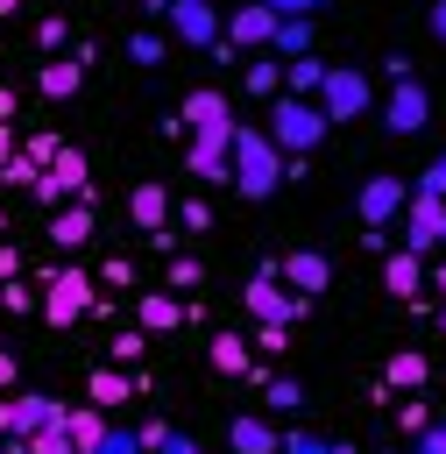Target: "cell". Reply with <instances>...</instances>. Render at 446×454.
<instances>
[{"instance_id":"680465c9","label":"cell","mask_w":446,"mask_h":454,"mask_svg":"<svg viewBox=\"0 0 446 454\" xmlns=\"http://www.w3.org/2000/svg\"><path fill=\"white\" fill-rule=\"evenodd\" d=\"M0 454H21V447H14V440H0Z\"/></svg>"},{"instance_id":"f546056e","label":"cell","mask_w":446,"mask_h":454,"mask_svg":"<svg viewBox=\"0 0 446 454\" xmlns=\"http://www.w3.org/2000/svg\"><path fill=\"white\" fill-rule=\"evenodd\" d=\"M35 50L64 57V50H71V21H64V14H42V21H35Z\"/></svg>"},{"instance_id":"277c9868","label":"cell","mask_w":446,"mask_h":454,"mask_svg":"<svg viewBox=\"0 0 446 454\" xmlns=\"http://www.w3.org/2000/svg\"><path fill=\"white\" fill-rule=\"evenodd\" d=\"M92 298H99V291H92V277L64 262V270H50V277H42V305H35V312H42L50 326H78V319L92 312Z\"/></svg>"},{"instance_id":"94428289","label":"cell","mask_w":446,"mask_h":454,"mask_svg":"<svg viewBox=\"0 0 446 454\" xmlns=\"http://www.w3.org/2000/svg\"><path fill=\"white\" fill-rule=\"evenodd\" d=\"M439 248H446V227H439Z\"/></svg>"},{"instance_id":"7dc6e473","label":"cell","mask_w":446,"mask_h":454,"mask_svg":"<svg viewBox=\"0 0 446 454\" xmlns=\"http://www.w3.org/2000/svg\"><path fill=\"white\" fill-rule=\"evenodd\" d=\"M156 454H198V440H191V433H170V440H163Z\"/></svg>"},{"instance_id":"d590c367","label":"cell","mask_w":446,"mask_h":454,"mask_svg":"<svg viewBox=\"0 0 446 454\" xmlns=\"http://www.w3.org/2000/svg\"><path fill=\"white\" fill-rule=\"evenodd\" d=\"M411 192H432V199H446V149H439V156L418 170V184H411Z\"/></svg>"},{"instance_id":"7402d4cb","label":"cell","mask_w":446,"mask_h":454,"mask_svg":"<svg viewBox=\"0 0 446 454\" xmlns=\"http://www.w3.org/2000/svg\"><path fill=\"white\" fill-rule=\"evenodd\" d=\"M382 284H389L396 298H418V291H425V255H411V248H389V255H382Z\"/></svg>"},{"instance_id":"bcb514c9","label":"cell","mask_w":446,"mask_h":454,"mask_svg":"<svg viewBox=\"0 0 446 454\" xmlns=\"http://www.w3.org/2000/svg\"><path fill=\"white\" fill-rule=\"evenodd\" d=\"M135 433H142V447H149V454H156V447L170 440V426H163V419H149V426H135Z\"/></svg>"},{"instance_id":"ffe728a7","label":"cell","mask_w":446,"mask_h":454,"mask_svg":"<svg viewBox=\"0 0 446 454\" xmlns=\"http://www.w3.org/2000/svg\"><path fill=\"white\" fill-rule=\"evenodd\" d=\"M135 326H142V333H177V326H184V305H177V291H142V305H135Z\"/></svg>"},{"instance_id":"4316f807","label":"cell","mask_w":446,"mask_h":454,"mask_svg":"<svg viewBox=\"0 0 446 454\" xmlns=\"http://www.w3.org/2000/svg\"><path fill=\"white\" fill-rule=\"evenodd\" d=\"M326 71H333V64H319V57H290V64H283V78H290L297 99H311V92L326 85Z\"/></svg>"},{"instance_id":"c3c4849f","label":"cell","mask_w":446,"mask_h":454,"mask_svg":"<svg viewBox=\"0 0 446 454\" xmlns=\"http://www.w3.org/2000/svg\"><path fill=\"white\" fill-rule=\"evenodd\" d=\"M425 28H432V35L446 43V0H432V7H425Z\"/></svg>"},{"instance_id":"d4e9b609","label":"cell","mask_w":446,"mask_h":454,"mask_svg":"<svg viewBox=\"0 0 446 454\" xmlns=\"http://www.w3.org/2000/svg\"><path fill=\"white\" fill-rule=\"evenodd\" d=\"M276 57H311V14H290V21H276V43H269Z\"/></svg>"},{"instance_id":"4fadbf2b","label":"cell","mask_w":446,"mask_h":454,"mask_svg":"<svg viewBox=\"0 0 446 454\" xmlns=\"http://www.w3.org/2000/svg\"><path fill=\"white\" fill-rule=\"evenodd\" d=\"M276 277H283L297 298H319V291L333 284V255H326V248H290V255L276 262Z\"/></svg>"},{"instance_id":"ee69618b","label":"cell","mask_w":446,"mask_h":454,"mask_svg":"<svg viewBox=\"0 0 446 454\" xmlns=\"http://www.w3.org/2000/svg\"><path fill=\"white\" fill-rule=\"evenodd\" d=\"M396 419H404V433H411V440H418V433H425V426H432V411H425V404H418V397H411V404H404V411H396Z\"/></svg>"},{"instance_id":"83f0119b","label":"cell","mask_w":446,"mask_h":454,"mask_svg":"<svg viewBox=\"0 0 446 454\" xmlns=\"http://www.w3.org/2000/svg\"><path fill=\"white\" fill-rule=\"evenodd\" d=\"M255 99H276V85H283V57H255L248 64V78H241Z\"/></svg>"},{"instance_id":"be15d7a7","label":"cell","mask_w":446,"mask_h":454,"mask_svg":"<svg viewBox=\"0 0 446 454\" xmlns=\"http://www.w3.org/2000/svg\"><path fill=\"white\" fill-rule=\"evenodd\" d=\"M311 7H326V0H311Z\"/></svg>"},{"instance_id":"f5cc1de1","label":"cell","mask_w":446,"mask_h":454,"mask_svg":"<svg viewBox=\"0 0 446 454\" xmlns=\"http://www.w3.org/2000/svg\"><path fill=\"white\" fill-rule=\"evenodd\" d=\"M425 277H432V291H439V298H446V262H432V270H425Z\"/></svg>"},{"instance_id":"f1b7e54d","label":"cell","mask_w":446,"mask_h":454,"mask_svg":"<svg viewBox=\"0 0 446 454\" xmlns=\"http://www.w3.org/2000/svg\"><path fill=\"white\" fill-rule=\"evenodd\" d=\"M262 404L283 419V411H297V404H304V383H297V376H269V383H262Z\"/></svg>"},{"instance_id":"2e32d148","label":"cell","mask_w":446,"mask_h":454,"mask_svg":"<svg viewBox=\"0 0 446 454\" xmlns=\"http://www.w3.org/2000/svg\"><path fill=\"white\" fill-rule=\"evenodd\" d=\"M227 447H234V454H276L283 433H276L269 411H241V419H227Z\"/></svg>"},{"instance_id":"44dd1931","label":"cell","mask_w":446,"mask_h":454,"mask_svg":"<svg viewBox=\"0 0 446 454\" xmlns=\"http://www.w3.org/2000/svg\"><path fill=\"white\" fill-rule=\"evenodd\" d=\"M135 397V376L127 369H113V362H99L92 376H85V404H99V411H113V404H127Z\"/></svg>"},{"instance_id":"7a4b0ae2","label":"cell","mask_w":446,"mask_h":454,"mask_svg":"<svg viewBox=\"0 0 446 454\" xmlns=\"http://www.w3.org/2000/svg\"><path fill=\"white\" fill-rule=\"evenodd\" d=\"M283 184V149L262 128H234V192L241 199H269Z\"/></svg>"},{"instance_id":"11a10c76","label":"cell","mask_w":446,"mask_h":454,"mask_svg":"<svg viewBox=\"0 0 446 454\" xmlns=\"http://www.w3.org/2000/svg\"><path fill=\"white\" fill-rule=\"evenodd\" d=\"M0 121H14V92L7 85H0Z\"/></svg>"},{"instance_id":"60d3db41","label":"cell","mask_w":446,"mask_h":454,"mask_svg":"<svg viewBox=\"0 0 446 454\" xmlns=\"http://www.w3.org/2000/svg\"><path fill=\"white\" fill-rule=\"evenodd\" d=\"M276 454H326V440H319V433H283Z\"/></svg>"},{"instance_id":"74e56055","label":"cell","mask_w":446,"mask_h":454,"mask_svg":"<svg viewBox=\"0 0 446 454\" xmlns=\"http://www.w3.org/2000/svg\"><path fill=\"white\" fill-rule=\"evenodd\" d=\"M0 305H7V312H35V305H42V298H35V291H28V284H0Z\"/></svg>"},{"instance_id":"91938a15","label":"cell","mask_w":446,"mask_h":454,"mask_svg":"<svg viewBox=\"0 0 446 454\" xmlns=\"http://www.w3.org/2000/svg\"><path fill=\"white\" fill-rule=\"evenodd\" d=\"M0 241H7V213H0Z\"/></svg>"},{"instance_id":"ab89813d","label":"cell","mask_w":446,"mask_h":454,"mask_svg":"<svg viewBox=\"0 0 446 454\" xmlns=\"http://www.w3.org/2000/svg\"><path fill=\"white\" fill-rule=\"evenodd\" d=\"M99 284H113V291H120V284H135V262H127V255H106V270H99Z\"/></svg>"},{"instance_id":"9c48e42d","label":"cell","mask_w":446,"mask_h":454,"mask_svg":"<svg viewBox=\"0 0 446 454\" xmlns=\"http://www.w3.org/2000/svg\"><path fill=\"white\" fill-rule=\"evenodd\" d=\"M425 121H432V92H425L418 78L389 85V99H382V128H389V135H425Z\"/></svg>"},{"instance_id":"9a60e30c","label":"cell","mask_w":446,"mask_h":454,"mask_svg":"<svg viewBox=\"0 0 446 454\" xmlns=\"http://www.w3.org/2000/svg\"><path fill=\"white\" fill-rule=\"evenodd\" d=\"M191 128H234V114H227V92L198 85V92L184 99V114H170V135H191Z\"/></svg>"},{"instance_id":"e0dca14e","label":"cell","mask_w":446,"mask_h":454,"mask_svg":"<svg viewBox=\"0 0 446 454\" xmlns=\"http://www.w3.org/2000/svg\"><path fill=\"white\" fill-rule=\"evenodd\" d=\"M64 411H71V404H57L50 390H21V397H14V440H21V433H42V426H64Z\"/></svg>"},{"instance_id":"ba28073f","label":"cell","mask_w":446,"mask_h":454,"mask_svg":"<svg viewBox=\"0 0 446 454\" xmlns=\"http://www.w3.org/2000/svg\"><path fill=\"white\" fill-rule=\"evenodd\" d=\"M396 220H404V248H411V255H432V248H439V227H446V199L411 192Z\"/></svg>"},{"instance_id":"f907efd6","label":"cell","mask_w":446,"mask_h":454,"mask_svg":"<svg viewBox=\"0 0 446 454\" xmlns=\"http://www.w3.org/2000/svg\"><path fill=\"white\" fill-rule=\"evenodd\" d=\"M170 7H177V0H142V14H149V21H170Z\"/></svg>"},{"instance_id":"1f68e13d","label":"cell","mask_w":446,"mask_h":454,"mask_svg":"<svg viewBox=\"0 0 446 454\" xmlns=\"http://www.w3.org/2000/svg\"><path fill=\"white\" fill-rule=\"evenodd\" d=\"M92 454H149V447H142V433H135V426H106Z\"/></svg>"},{"instance_id":"f35d334b","label":"cell","mask_w":446,"mask_h":454,"mask_svg":"<svg viewBox=\"0 0 446 454\" xmlns=\"http://www.w3.org/2000/svg\"><path fill=\"white\" fill-rule=\"evenodd\" d=\"M57 149H64L57 135H28V149H21V156H28V163H57Z\"/></svg>"},{"instance_id":"d6a6232c","label":"cell","mask_w":446,"mask_h":454,"mask_svg":"<svg viewBox=\"0 0 446 454\" xmlns=\"http://www.w3.org/2000/svg\"><path fill=\"white\" fill-rule=\"evenodd\" d=\"M177 220H184L177 234H212V206L205 199H177Z\"/></svg>"},{"instance_id":"f6af8a7d","label":"cell","mask_w":446,"mask_h":454,"mask_svg":"<svg viewBox=\"0 0 446 454\" xmlns=\"http://www.w3.org/2000/svg\"><path fill=\"white\" fill-rule=\"evenodd\" d=\"M14 277H21V248H14V241H0V284H14Z\"/></svg>"},{"instance_id":"d6986e66","label":"cell","mask_w":446,"mask_h":454,"mask_svg":"<svg viewBox=\"0 0 446 454\" xmlns=\"http://www.w3.org/2000/svg\"><path fill=\"white\" fill-rule=\"evenodd\" d=\"M50 241H57V248H85V241H92V199L57 206V213H50Z\"/></svg>"},{"instance_id":"681fc988","label":"cell","mask_w":446,"mask_h":454,"mask_svg":"<svg viewBox=\"0 0 446 454\" xmlns=\"http://www.w3.org/2000/svg\"><path fill=\"white\" fill-rule=\"evenodd\" d=\"M0 440H14V397H0Z\"/></svg>"},{"instance_id":"e575fe53","label":"cell","mask_w":446,"mask_h":454,"mask_svg":"<svg viewBox=\"0 0 446 454\" xmlns=\"http://www.w3.org/2000/svg\"><path fill=\"white\" fill-rule=\"evenodd\" d=\"M35 177H42V163H28V156H21V149H14V156H7V163H0V184H21V192H28V184H35Z\"/></svg>"},{"instance_id":"603a6c76","label":"cell","mask_w":446,"mask_h":454,"mask_svg":"<svg viewBox=\"0 0 446 454\" xmlns=\"http://www.w3.org/2000/svg\"><path fill=\"white\" fill-rule=\"evenodd\" d=\"M382 376H389V390H425V383H432V362H425L418 348H396Z\"/></svg>"},{"instance_id":"9f6ffc18","label":"cell","mask_w":446,"mask_h":454,"mask_svg":"<svg viewBox=\"0 0 446 454\" xmlns=\"http://www.w3.org/2000/svg\"><path fill=\"white\" fill-rule=\"evenodd\" d=\"M326 454H361V447H347V440H326Z\"/></svg>"},{"instance_id":"cb8c5ba5","label":"cell","mask_w":446,"mask_h":454,"mask_svg":"<svg viewBox=\"0 0 446 454\" xmlns=\"http://www.w3.org/2000/svg\"><path fill=\"white\" fill-rule=\"evenodd\" d=\"M99 433H106V411H99V404H78V411H64V440H71L78 454H92V447H99Z\"/></svg>"},{"instance_id":"ac0fdd59","label":"cell","mask_w":446,"mask_h":454,"mask_svg":"<svg viewBox=\"0 0 446 454\" xmlns=\"http://www.w3.org/2000/svg\"><path fill=\"white\" fill-rule=\"evenodd\" d=\"M127 213H135V227H149V234L170 227V213H177V206H170V184H156V177L135 184V192H127Z\"/></svg>"},{"instance_id":"8d00e7d4","label":"cell","mask_w":446,"mask_h":454,"mask_svg":"<svg viewBox=\"0 0 446 454\" xmlns=\"http://www.w3.org/2000/svg\"><path fill=\"white\" fill-rule=\"evenodd\" d=\"M198 284H205V270H198L191 255H177V262H170V291H198Z\"/></svg>"},{"instance_id":"6f0895ef","label":"cell","mask_w":446,"mask_h":454,"mask_svg":"<svg viewBox=\"0 0 446 454\" xmlns=\"http://www.w3.org/2000/svg\"><path fill=\"white\" fill-rule=\"evenodd\" d=\"M7 14H21V0H0V21H7Z\"/></svg>"},{"instance_id":"836d02e7","label":"cell","mask_w":446,"mask_h":454,"mask_svg":"<svg viewBox=\"0 0 446 454\" xmlns=\"http://www.w3.org/2000/svg\"><path fill=\"white\" fill-rule=\"evenodd\" d=\"M142 348H149V333H142V326L113 333V369H135V362H142Z\"/></svg>"},{"instance_id":"8992f818","label":"cell","mask_w":446,"mask_h":454,"mask_svg":"<svg viewBox=\"0 0 446 454\" xmlns=\"http://www.w3.org/2000/svg\"><path fill=\"white\" fill-rule=\"evenodd\" d=\"M184 170H191L198 184H234V128H191Z\"/></svg>"},{"instance_id":"db71d44e","label":"cell","mask_w":446,"mask_h":454,"mask_svg":"<svg viewBox=\"0 0 446 454\" xmlns=\"http://www.w3.org/2000/svg\"><path fill=\"white\" fill-rule=\"evenodd\" d=\"M7 156H14V128L0 121V163H7Z\"/></svg>"},{"instance_id":"b9f144b4","label":"cell","mask_w":446,"mask_h":454,"mask_svg":"<svg viewBox=\"0 0 446 454\" xmlns=\"http://www.w3.org/2000/svg\"><path fill=\"white\" fill-rule=\"evenodd\" d=\"M411 454H446V426H439V419H432V426H425V433H418V440H411Z\"/></svg>"},{"instance_id":"4dcf8cb0","label":"cell","mask_w":446,"mask_h":454,"mask_svg":"<svg viewBox=\"0 0 446 454\" xmlns=\"http://www.w3.org/2000/svg\"><path fill=\"white\" fill-rule=\"evenodd\" d=\"M127 57H135L142 71H156V64H163L170 50H163V35H156V28H135V35H127Z\"/></svg>"},{"instance_id":"3957f363","label":"cell","mask_w":446,"mask_h":454,"mask_svg":"<svg viewBox=\"0 0 446 454\" xmlns=\"http://www.w3.org/2000/svg\"><path fill=\"white\" fill-rule=\"evenodd\" d=\"M311 312V298H297L283 277H276V262H262L255 277H248V319L255 326H297Z\"/></svg>"},{"instance_id":"6125c7cd","label":"cell","mask_w":446,"mask_h":454,"mask_svg":"<svg viewBox=\"0 0 446 454\" xmlns=\"http://www.w3.org/2000/svg\"><path fill=\"white\" fill-rule=\"evenodd\" d=\"M439 326H446V305H439Z\"/></svg>"},{"instance_id":"8fae6325","label":"cell","mask_w":446,"mask_h":454,"mask_svg":"<svg viewBox=\"0 0 446 454\" xmlns=\"http://www.w3.org/2000/svg\"><path fill=\"white\" fill-rule=\"evenodd\" d=\"M219 43H227V50H269V43H276V14H269L262 0H241V7L227 14V28H219Z\"/></svg>"},{"instance_id":"816d5d0a","label":"cell","mask_w":446,"mask_h":454,"mask_svg":"<svg viewBox=\"0 0 446 454\" xmlns=\"http://www.w3.org/2000/svg\"><path fill=\"white\" fill-rule=\"evenodd\" d=\"M0 390H14V355L0 348Z\"/></svg>"},{"instance_id":"5b68a950","label":"cell","mask_w":446,"mask_h":454,"mask_svg":"<svg viewBox=\"0 0 446 454\" xmlns=\"http://www.w3.org/2000/svg\"><path fill=\"white\" fill-rule=\"evenodd\" d=\"M375 106V85H368V71H354V64H340V71H326V85H319V114L326 121H361Z\"/></svg>"},{"instance_id":"484cf974","label":"cell","mask_w":446,"mask_h":454,"mask_svg":"<svg viewBox=\"0 0 446 454\" xmlns=\"http://www.w3.org/2000/svg\"><path fill=\"white\" fill-rule=\"evenodd\" d=\"M205 355H212V369H219V376H248V340H241V333H212V348H205Z\"/></svg>"},{"instance_id":"5bb4252c","label":"cell","mask_w":446,"mask_h":454,"mask_svg":"<svg viewBox=\"0 0 446 454\" xmlns=\"http://www.w3.org/2000/svg\"><path fill=\"white\" fill-rule=\"evenodd\" d=\"M219 28H227V21H219V7H212V0H177V7H170V35H177V43H191V50H212V43H219Z\"/></svg>"},{"instance_id":"7bdbcfd3","label":"cell","mask_w":446,"mask_h":454,"mask_svg":"<svg viewBox=\"0 0 446 454\" xmlns=\"http://www.w3.org/2000/svg\"><path fill=\"white\" fill-rule=\"evenodd\" d=\"M283 340H290V326H255V348L262 355H283Z\"/></svg>"},{"instance_id":"30bf717a","label":"cell","mask_w":446,"mask_h":454,"mask_svg":"<svg viewBox=\"0 0 446 454\" xmlns=\"http://www.w3.org/2000/svg\"><path fill=\"white\" fill-rule=\"evenodd\" d=\"M28 192H35L50 213H57L64 199H85V156H78V149H57V163H42V177H35Z\"/></svg>"},{"instance_id":"7c38bea8","label":"cell","mask_w":446,"mask_h":454,"mask_svg":"<svg viewBox=\"0 0 446 454\" xmlns=\"http://www.w3.org/2000/svg\"><path fill=\"white\" fill-rule=\"evenodd\" d=\"M85 64H92V50L78 43L71 57H50L42 71H35V92L50 99V106H64V99H78V85H85Z\"/></svg>"},{"instance_id":"52a82bcc","label":"cell","mask_w":446,"mask_h":454,"mask_svg":"<svg viewBox=\"0 0 446 454\" xmlns=\"http://www.w3.org/2000/svg\"><path fill=\"white\" fill-rule=\"evenodd\" d=\"M404 199H411V184H404L396 170H375V177L354 192V213H361V227H396Z\"/></svg>"},{"instance_id":"6da1fadb","label":"cell","mask_w":446,"mask_h":454,"mask_svg":"<svg viewBox=\"0 0 446 454\" xmlns=\"http://www.w3.org/2000/svg\"><path fill=\"white\" fill-rule=\"evenodd\" d=\"M283 156H311L326 135H333V121L319 114V99H297V92H283L276 106H269V128H262Z\"/></svg>"}]
</instances>
